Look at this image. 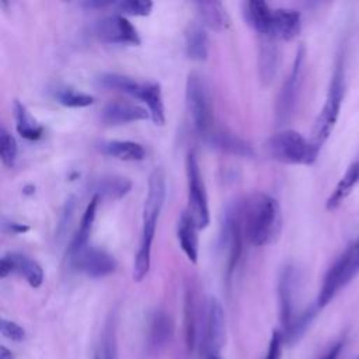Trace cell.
<instances>
[{
    "instance_id": "3",
    "label": "cell",
    "mask_w": 359,
    "mask_h": 359,
    "mask_svg": "<svg viewBox=\"0 0 359 359\" xmlns=\"http://www.w3.org/2000/svg\"><path fill=\"white\" fill-rule=\"evenodd\" d=\"M344 90H345L344 63H342V59L339 57L335 65L334 73H332L327 98L324 101L323 108L320 109V114L317 115V118L314 121V126L311 130L310 142L318 151L323 147V144L328 140L330 135L334 130V126L339 116V109H341V104H342V98H344Z\"/></svg>"
},
{
    "instance_id": "36",
    "label": "cell",
    "mask_w": 359,
    "mask_h": 359,
    "mask_svg": "<svg viewBox=\"0 0 359 359\" xmlns=\"http://www.w3.org/2000/svg\"><path fill=\"white\" fill-rule=\"evenodd\" d=\"M283 341H285L283 332L279 331V330H275L272 332L271 339H269V345H268V351H266L265 359H280Z\"/></svg>"
},
{
    "instance_id": "9",
    "label": "cell",
    "mask_w": 359,
    "mask_h": 359,
    "mask_svg": "<svg viewBox=\"0 0 359 359\" xmlns=\"http://www.w3.org/2000/svg\"><path fill=\"white\" fill-rule=\"evenodd\" d=\"M70 265L90 278H104L116 269L115 258L105 250L86 247L84 250L69 255Z\"/></svg>"
},
{
    "instance_id": "35",
    "label": "cell",
    "mask_w": 359,
    "mask_h": 359,
    "mask_svg": "<svg viewBox=\"0 0 359 359\" xmlns=\"http://www.w3.org/2000/svg\"><path fill=\"white\" fill-rule=\"evenodd\" d=\"M0 331H1V335L7 339L15 341V342H21L25 339L24 328L11 320L1 318L0 320Z\"/></svg>"
},
{
    "instance_id": "20",
    "label": "cell",
    "mask_w": 359,
    "mask_h": 359,
    "mask_svg": "<svg viewBox=\"0 0 359 359\" xmlns=\"http://www.w3.org/2000/svg\"><path fill=\"white\" fill-rule=\"evenodd\" d=\"M244 17L245 21L262 36L271 35L273 8H271L265 1L251 0L244 3Z\"/></svg>"
},
{
    "instance_id": "17",
    "label": "cell",
    "mask_w": 359,
    "mask_h": 359,
    "mask_svg": "<svg viewBox=\"0 0 359 359\" xmlns=\"http://www.w3.org/2000/svg\"><path fill=\"white\" fill-rule=\"evenodd\" d=\"M206 143L213 149L224 151L227 154H233L237 157H254L252 146L241 139L240 136L227 132V130H212L206 137Z\"/></svg>"
},
{
    "instance_id": "28",
    "label": "cell",
    "mask_w": 359,
    "mask_h": 359,
    "mask_svg": "<svg viewBox=\"0 0 359 359\" xmlns=\"http://www.w3.org/2000/svg\"><path fill=\"white\" fill-rule=\"evenodd\" d=\"M196 303H195V293L191 287L185 292V303H184V330H185V344L188 351H194L196 344Z\"/></svg>"
},
{
    "instance_id": "32",
    "label": "cell",
    "mask_w": 359,
    "mask_h": 359,
    "mask_svg": "<svg viewBox=\"0 0 359 359\" xmlns=\"http://www.w3.org/2000/svg\"><path fill=\"white\" fill-rule=\"evenodd\" d=\"M18 154V146L15 139L6 128L0 129V157L4 165L13 167Z\"/></svg>"
},
{
    "instance_id": "38",
    "label": "cell",
    "mask_w": 359,
    "mask_h": 359,
    "mask_svg": "<svg viewBox=\"0 0 359 359\" xmlns=\"http://www.w3.org/2000/svg\"><path fill=\"white\" fill-rule=\"evenodd\" d=\"M342 346H344V342L342 341H338L337 344H334L331 346V349L323 356V359H337L342 351Z\"/></svg>"
},
{
    "instance_id": "26",
    "label": "cell",
    "mask_w": 359,
    "mask_h": 359,
    "mask_svg": "<svg viewBox=\"0 0 359 359\" xmlns=\"http://www.w3.org/2000/svg\"><path fill=\"white\" fill-rule=\"evenodd\" d=\"M185 50L191 60L203 62L208 59L209 42L205 28L199 24L189 25L185 35Z\"/></svg>"
},
{
    "instance_id": "41",
    "label": "cell",
    "mask_w": 359,
    "mask_h": 359,
    "mask_svg": "<svg viewBox=\"0 0 359 359\" xmlns=\"http://www.w3.org/2000/svg\"><path fill=\"white\" fill-rule=\"evenodd\" d=\"M206 359H220L219 355H210V356H206Z\"/></svg>"
},
{
    "instance_id": "13",
    "label": "cell",
    "mask_w": 359,
    "mask_h": 359,
    "mask_svg": "<svg viewBox=\"0 0 359 359\" xmlns=\"http://www.w3.org/2000/svg\"><path fill=\"white\" fill-rule=\"evenodd\" d=\"M297 286V273L292 265L282 269L278 283L279 299V320L283 331L287 330L294 318V293Z\"/></svg>"
},
{
    "instance_id": "34",
    "label": "cell",
    "mask_w": 359,
    "mask_h": 359,
    "mask_svg": "<svg viewBox=\"0 0 359 359\" xmlns=\"http://www.w3.org/2000/svg\"><path fill=\"white\" fill-rule=\"evenodd\" d=\"M342 257L345 259V278L349 283L359 272V237L342 252Z\"/></svg>"
},
{
    "instance_id": "8",
    "label": "cell",
    "mask_w": 359,
    "mask_h": 359,
    "mask_svg": "<svg viewBox=\"0 0 359 359\" xmlns=\"http://www.w3.org/2000/svg\"><path fill=\"white\" fill-rule=\"evenodd\" d=\"M241 233H243L241 206L230 205L223 215L222 233H220V247L226 255V272L229 278L233 273L241 252Z\"/></svg>"
},
{
    "instance_id": "39",
    "label": "cell",
    "mask_w": 359,
    "mask_h": 359,
    "mask_svg": "<svg viewBox=\"0 0 359 359\" xmlns=\"http://www.w3.org/2000/svg\"><path fill=\"white\" fill-rule=\"evenodd\" d=\"M0 359H14V355L8 348L1 345L0 346Z\"/></svg>"
},
{
    "instance_id": "4",
    "label": "cell",
    "mask_w": 359,
    "mask_h": 359,
    "mask_svg": "<svg viewBox=\"0 0 359 359\" xmlns=\"http://www.w3.org/2000/svg\"><path fill=\"white\" fill-rule=\"evenodd\" d=\"M268 154L283 164L310 165L317 160L318 150L302 133L285 129L272 135L266 142Z\"/></svg>"
},
{
    "instance_id": "37",
    "label": "cell",
    "mask_w": 359,
    "mask_h": 359,
    "mask_svg": "<svg viewBox=\"0 0 359 359\" xmlns=\"http://www.w3.org/2000/svg\"><path fill=\"white\" fill-rule=\"evenodd\" d=\"M3 230H4V231H8V233H11V234H20V233L28 231L29 227L25 226V224L13 222V220H6V219H3Z\"/></svg>"
},
{
    "instance_id": "40",
    "label": "cell",
    "mask_w": 359,
    "mask_h": 359,
    "mask_svg": "<svg viewBox=\"0 0 359 359\" xmlns=\"http://www.w3.org/2000/svg\"><path fill=\"white\" fill-rule=\"evenodd\" d=\"M109 4H112L111 1H87L84 6L86 7H105V6H109Z\"/></svg>"
},
{
    "instance_id": "11",
    "label": "cell",
    "mask_w": 359,
    "mask_h": 359,
    "mask_svg": "<svg viewBox=\"0 0 359 359\" xmlns=\"http://www.w3.org/2000/svg\"><path fill=\"white\" fill-rule=\"evenodd\" d=\"M224 311L220 302L216 297H210L206 304L205 314V337H203V348L206 351V356L219 355L223 344H224Z\"/></svg>"
},
{
    "instance_id": "7",
    "label": "cell",
    "mask_w": 359,
    "mask_h": 359,
    "mask_svg": "<svg viewBox=\"0 0 359 359\" xmlns=\"http://www.w3.org/2000/svg\"><path fill=\"white\" fill-rule=\"evenodd\" d=\"M304 62H306V49L304 46H299L290 73L286 77L278 98L275 104V119L279 125L286 123L296 108L297 100H299V93L303 81V72H304Z\"/></svg>"
},
{
    "instance_id": "2",
    "label": "cell",
    "mask_w": 359,
    "mask_h": 359,
    "mask_svg": "<svg viewBox=\"0 0 359 359\" xmlns=\"http://www.w3.org/2000/svg\"><path fill=\"white\" fill-rule=\"evenodd\" d=\"M165 198V175L161 167H156L149 177V189L143 206V226L139 250L133 264V279L143 280L150 269L151 244L156 233L157 220Z\"/></svg>"
},
{
    "instance_id": "16",
    "label": "cell",
    "mask_w": 359,
    "mask_h": 359,
    "mask_svg": "<svg viewBox=\"0 0 359 359\" xmlns=\"http://www.w3.org/2000/svg\"><path fill=\"white\" fill-rule=\"evenodd\" d=\"M135 98L143 101L150 112V119L154 125H164L165 122V109L163 101V93L158 83L153 81H139L137 88L135 90Z\"/></svg>"
},
{
    "instance_id": "18",
    "label": "cell",
    "mask_w": 359,
    "mask_h": 359,
    "mask_svg": "<svg viewBox=\"0 0 359 359\" xmlns=\"http://www.w3.org/2000/svg\"><path fill=\"white\" fill-rule=\"evenodd\" d=\"M302 28L300 13L290 8H273L269 38L290 41L296 38Z\"/></svg>"
},
{
    "instance_id": "15",
    "label": "cell",
    "mask_w": 359,
    "mask_h": 359,
    "mask_svg": "<svg viewBox=\"0 0 359 359\" xmlns=\"http://www.w3.org/2000/svg\"><path fill=\"white\" fill-rule=\"evenodd\" d=\"M147 118H150L147 108L123 101L108 102L101 111V121L109 126H119L136 121H144Z\"/></svg>"
},
{
    "instance_id": "31",
    "label": "cell",
    "mask_w": 359,
    "mask_h": 359,
    "mask_svg": "<svg viewBox=\"0 0 359 359\" xmlns=\"http://www.w3.org/2000/svg\"><path fill=\"white\" fill-rule=\"evenodd\" d=\"M55 97L62 105L70 107V108H84L94 102L93 95L86 94L79 90H74V88H70V87L57 88L55 93Z\"/></svg>"
},
{
    "instance_id": "10",
    "label": "cell",
    "mask_w": 359,
    "mask_h": 359,
    "mask_svg": "<svg viewBox=\"0 0 359 359\" xmlns=\"http://www.w3.org/2000/svg\"><path fill=\"white\" fill-rule=\"evenodd\" d=\"M94 34L100 41L107 43H140L136 28L126 17L121 14H112L98 20L94 25Z\"/></svg>"
},
{
    "instance_id": "19",
    "label": "cell",
    "mask_w": 359,
    "mask_h": 359,
    "mask_svg": "<svg viewBox=\"0 0 359 359\" xmlns=\"http://www.w3.org/2000/svg\"><path fill=\"white\" fill-rule=\"evenodd\" d=\"M273 38L264 36L261 39L258 53V74L264 84H271L278 73L279 50L273 42Z\"/></svg>"
},
{
    "instance_id": "6",
    "label": "cell",
    "mask_w": 359,
    "mask_h": 359,
    "mask_svg": "<svg viewBox=\"0 0 359 359\" xmlns=\"http://www.w3.org/2000/svg\"><path fill=\"white\" fill-rule=\"evenodd\" d=\"M187 182H188V213L194 219L198 230L208 227L210 222L208 195L196 156L191 151L187 156Z\"/></svg>"
},
{
    "instance_id": "25",
    "label": "cell",
    "mask_w": 359,
    "mask_h": 359,
    "mask_svg": "<svg viewBox=\"0 0 359 359\" xmlns=\"http://www.w3.org/2000/svg\"><path fill=\"white\" fill-rule=\"evenodd\" d=\"M98 201H100V196L94 195L90 201V203L87 205L84 213H83V217H81V222H80V227L76 233V236L73 237L72 240V244L69 247V255H73L81 250H84L86 247H88V238H90V234H91V230H93V224H94V220H95V212H97V205H98Z\"/></svg>"
},
{
    "instance_id": "27",
    "label": "cell",
    "mask_w": 359,
    "mask_h": 359,
    "mask_svg": "<svg viewBox=\"0 0 359 359\" xmlns=\"http://www.w3.org/2000/svg\"><path fill=\"white\" fill-rule=\"evenodd\" d=\"M14 115H15V128L17 132L28 140H36L43 133V126L39 125L27 111V108L20 102L14 101Z\"/></svg>"
},
{
    "instance_id": "22",
    "label": "cell",
    "mask_w": 359,
    "mask_h": 359,
    "mask_svg": "<svg viewBox=\"0 0 359 359\" xmlns=\"http://www.w3.org/2000/svg\"><path fill=\"white\" fill-rule=\"evenodd\" d=\"M98 149L114 158L122 161H142L146 157V150L140 143L130 140H107L98 144Z\"/></svg>"
},
{
    "instance_id": "21",
    "label": "cell",
    "mask_w": 359,
    "mask_h": 359,
    "mask_svg": "<svg viewBox=\"0 0 359 359\" xmlns=\"http://www.w3.org/2000/svg\"><path fill=\"white\" fill-rule=\"evenodd\" d=\"M198 227L188 212H184L180 216L177 224V238L181 250L187 258L195 264L198 261Z\"/></svg>"
},
{
    "instance_id": "33",
    "label": "cell",
    "mask_w": 359,
    "mask_h": 359,
    "mask_svg": "<svg viewBox=\"0 0 359 359\" xmlns=\"http://www.w3.org/2000/svg\"><path fill=\"white\" fill-rule=\"evenodd\" d=\"M116 8L126 15L144 17L150 14L153 8V3L149 0H122L116 3Z\"/></svg>"
},
{
    "instance_id": "23",
    "label": "cell",
    "mask_w": 359,
    "mask_h": 359,
    "mask_svg": "<svg viewBox=\"0 0 359 359\" xmlns=\"http://www.w3.org/2000/svg\"><path fill=\"white\" fill-rule=\"evenodd\" d=\"M196 11L202 20V24L213 31H224L227 29L230 20L226 13L224 6L220 1H196Z\"/></svg>"
},
{
    "instance_id": "14",
    "label": "cell",
    "mask_w": 359,
    "mask_h": 359,
    "mask_svg": "<svg viewBox=\"0 0 359 359\" xmlns=\"http://www.w3.org/2000/svg\"><path fill=\"white\" fill-rule=\"evenodd\" d=\"M172 335V320L171 317L163 311H154L150 317L146 341H144V351L149 355L160 353L165 345L170 342Z\"/></svg>"
},
{
    "instance_id": "30",
    "label": "cell",
    "mask_w": 359,
    "mask_h": 359,
    "mask_svg": "<svg viewBox=\"0 0 359 359\" xmlns=\"http://www.w3.org/2000/svg\"><path fill=\"white\" fill-rule=\"evenodd\" d=\"M317 310H318L317 304H313V306L307 307L303 313H300L299 316H294L293 321L290 323V325L287 327L286 331H282L283 337H285V341L289 345L296 344L304 335L306 330L309 328V325L314 320V317L317 314Z\"/></svg>"
},
{
    "instance_id": "5",
    "label": "cell",
    "mask_w": 359,
    "mask_h": 359,
    "mask_svg": "<svg viewBox=\"0 0 359 359\" xmlns=\"http://www.w3.org/2000/svg\"><path fill=\"white\" fill-rule=\"evenodd\" d=\"M185 98L195 130L206 137L213 130V108L209 88L202 76L196 73L188 76Z\"/></svg>"
},
{
    "instance_id": "29",
    "label": "cell",
    "mask_w": 359,
    "mask_h": 359,
    "mask_svg": "<svg viewBox=\"0 0 359 359\" xmlns=\"http://www.w3.org/2000/svg\"><path fill=\"white\" fill-rule=\"evenodd\" d=\"M132 188V182L123 177H104L97 181L94 185L95 195L102 198H112L119 199L125 196Z\"/></svg>"
},
{
    "instance_id": "1",
    "label": "cell",
    "mask_w": 359,
    "mask_h": 359,
    "mask_svg": "<svg viewBox=\"0 0 359 359\" xmlns=\"http://www.w3.org/2000/svg\"><path fill=\"white\" fill-rule=\"evenodd\" d=\"M241 219L244 236L257 247L276 240L282 227L279 203L266 194H252L241 205Z\"/></svg>"
},
{
    "instance_id": "12",
    "label": "cell",
    "mask_w": 359,
    "mask_h": 359,
    "mask_svg": "<svg viewBox=\"0 0 359 359\" xmlns=\"http://www.w3.org/2000/svg\"><path fill=\"white\" fill-rule=\"evenodd\" d=\"M13 272L22 275L32 287H39L43 282V271L41 265L35 259L20 252H8L0 259V276L6 278Z\"/></svg>"
},
{
    "instance_id": "24",
    "label": "cell",
    "mask_w": 359,
    "mask_h": 359,
    "mask_svg": "<svg viewBox=\"0 0 359 359\" xmlns=\"http://www.w3.org/2000/svg\"><path fill=\"white\" fill-rule=\"evenodd\" d=\"M359 182V160L353 161L345 171V174L338 181L332 194L328 196L325 202L327 210H335L352 192L355 185Z\"/></svg>"
}]
</instances>
